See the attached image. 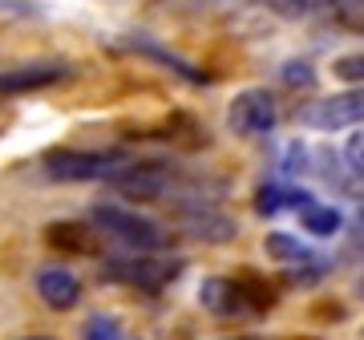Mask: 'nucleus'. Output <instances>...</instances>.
Returning a JSON list of instances; mask_svg holds the SVG:
<instances>
[{"label":"nucleus","mask_w":364,"mask_h":340,"mask_svg":"<svg viewBox=\"0 0 364 340\" xmlns=\"http://www.w3.org/2000/svg\"><path fill=\"white\" fill-rule=\"evenodd\" d=\"M198 304L219 320H251L263 308H272V292L259 288L255 280H231V275H210L198 288Z\"/></svg>","instance_id":"1"},{"label":"nucleus","mask_w":364,"mask_h":340,"mask_svg":"<svg viewBox=\"0 0 364 340\" xmlns=\"http://www.w3.org/2000/svg\"><path fill=\"white\" fill-rule=\"evenodd\" d=\"M126 162L130 158L117 150H49L41 166L53 183H97V179L109 183Z\"/></svg>","instance_id":"2"},{"label":"nucleus","mask_w":364,"mask_h":340,"mask_svg":"<svg viewBox=\"0 0 364 340\" xmlns=\"http://www.w3.org/2000/svg\"><path fill=\"white\" fill-rule=\"evenodd\" d=\"M93 227H97L102 235L126 243L130 251H154V248H162V227H158L154 219L138 215V211L117 207V203H97V207H93Z\"/></svg>","instance_id":"3"},{"label":"nucleus","mask_w":364,"mask_h":340,"mask_svg":"<svg viewBox=\"0 0 364 340\" xmlns=\"http://www.w3.org/2000/svg\"><path fill=\"white\" fill-rule=\"evenodd\" d=\"M296 122L308 130H348L364 126V85L360 90H344L332 97H316L296 110Z\"/></svg>","instance_id":"4"},{"label":"nucleus","mask_w":364,"mask_h":340,"mask_svg":"<svg viewBox=\"0 0 364 340\" xmlns=\"http://www.w3.org/2000/svg\"><path fill=\"white\" fill-rule=\"evenodd\" d=\"M178 272H182V260L150 255V251H134L126 260H109L102 267L105 280H114V284H134V288H166Z\"/></svg>","instance_id":"5"},{"label":"nucleus","mask_w":364,"mask_h":340,"mask_svg":"<svg viewBox=\"0 0 364 340\" xmlns=\"http://www.w3.org/2000/svg\"><path fill=\"white\" fill-rule=\"evenodd\" d=\"M275 122H279V105L267 90H243L227 105V126L239 138H263L275 130Z\"/></svg>","instance_id":"6"},{"label":"nucleus","mask_w":364,"mask_h":340,"mask_svg":"<svg viewBox=\"0 0 364 340\" xmlns=\"http://www.w3.org/2000/svg\"><path fill=\"white\" fill-rule=\"evenodd\" d=\"M69 73H73V65H69V61H28V65L4 69V73H0V97L49 90V85H57V81H65Z\"/></svg>","instance_id":"7"},{"label":"nucleus","mask_w":364,"mask_h":340,"mask_svg":"<svg viewBox=\"0 0 364 340\" xmlns=\"http://www.w3.org/2000/svg\"><path fill=\"white\" fill-rule=\"evenodd\" d=\"M45 243L53 251H73V255H97L102 251V231L81 219H57L45 227Z\"/></svg>","instance_id":"8"},{"label":"nucleus","mask_w":364,"mask_h":340,"mask_svg":"<svg viewBox=\"0 0 364 340\" xmlns=\"http://www.w3.org/2000/svg\"><path fill=\"white\" fill-rule=\"evenodd\" d=\"M37 296L49 304V308L65 312V308H73V304L81 300V280L73 272H65V267H41L37 272Z\"/></svg>","instance_id":"9"},{"label":"nucleus","mask_w":364,"mask_h":340,"mask_svg":"<svg viewBox=\"0 0 364 340\" xmlns=\"http://www.w3.org/2000/svg\"><path fill=\"white\" fill-rule=\"evenodd\" d=\"M186 231L195 239H207V243H223V239L235 235V223L227 215H219L215 207H186Z\"/></svg>","instance_id":"10"},{"label":"nucleus","mask_w":364,"mask_h":340,"mask_svg":"<svg viewBox=\"0 0 364 340\" xmlns=\"http://www.w3.org/2000/svg\"><path fill=\"white\" fill-rule=\"evenodd\" d=\"M263 251L279 263H291V267H304V263L312 260V251L304 248L296 235H287V231H272V235L263 239Z\"/></svg>","instance_id":"11"},{"label":"nucleus","mask_w":364,"mask_h":340,"mask_svg":"<svg viewBox=\"0 0 364 340\" xmlns=\"http://www.w3.org/2000/svg\"><path fill=\"white\" fill-rule=\"evenodd\" d=\"M299 223L312 231V235H336L340 227H344V215H340L336 207H324V203H304L299 207Z\"/></svg>","instance_id":"12"},{"label":"nucleus","mask_w":364,"mask_h":340,"mask_svg":"<svg viewBox=\"0 0 364 340\" xmlns=\"http://www.w3.org/2000/svg\"><path fill=\"white\" fill-rule=\"evenodd\" d=\"M134 49H142V53H150L154 61H162V65H170L174 73H182L186 81H203V73L198 69H191L182 57H174V53H166V49H158V45H150V41H134Z\"/></svg>","instance_id":"13"},{"label":"nucleus","mask_w":364,"mask_h":340,"mask_svg":"<svg viewBox=\"0 0 364 340\" xmlns=\"http://www.w3.org/2000/svg\"><path fill=\"white\" fill-rule=\"evenodd\" d=\"M81 340H122V324L109 312H93L85 320V336Z\"/></svg>","instance_id":"14"},{"label":"nucleus","mask_w":364,"mask_h":340,"mask_svg":"<svg viewBox=\"0 0 364 340\" xmlns=\"http://www.w3.org/2000/svg\"><path fill=\"white\" fill-rule=\"evenodd\" d=\"M340 81H352V85H364V53H348V57H340L336 65H332Z\"/></svg>","instance_id":"15"},{"label":"nucleus","mask_w":364,"mask_h":340,"mask_svg":"<svg viewBox=\"0 0 364 340\" xmlns=\"http://www.w3.org/2000/svg\"><path fill=\"white\" fill-rule=\"evenodd\" d=\"M284 198L287 195L275 183H263L259 191H255V211H259V215H275V211L284 207Z\"/></svg>","instance_id":"16"},{"label":"nucleus","mask_w":364,"mask_h":340,"mask_svg":"<svg viewBox=\"0 0 364 340\" xmlns=\"http://www.w3.org/2000/svg\"><path fill=\"white\" fill-rule=\"evenodd\" d=\"M284 81L291 85V90H299V85H304V90H312L316 73H312V65H308V61H287V65H284Z\"/></svg>","instance_id":"17"},{"label":"nucleus","mask_w":364,"mask_h":340,"mask_svg":"<svg viewBox=\"0 0 364 340\" xmlns=\"http://www.w3.org/2000/svg\"><path fill=\"white\" fill-rule=\"evenodd\" d=\"M344 162H348L352 174H360V179H364V130L352 134L348 142H344Z\"/></svg>","instance_id":"18"},{"label":"nucleus","mask_w":364,"mask_h":340,"mask_svg":"<svg viewBox=\"0 0 364 340\" xmlns=\"http://www.w3.org/2000/svg\"><path fill=\"white\" fill-rule=\"evenodd\" d=\"M352 251H360L364 255V211L356 215V223H352Z\"/></svg>","instance_id":"19"},{"label":"nucleus","mask_w":364,"mask_h":340,"mask_svg":"<svg viewBox=\"0 0 364 340\" xmlns=\"http://www.w3.org/2000/svg\"><path fill=\"white\" fill-rule=\"evenodd\" d=\"M21 340H57V336H21Z\"/></svg>","instance_id":"20"}]
</instances>
